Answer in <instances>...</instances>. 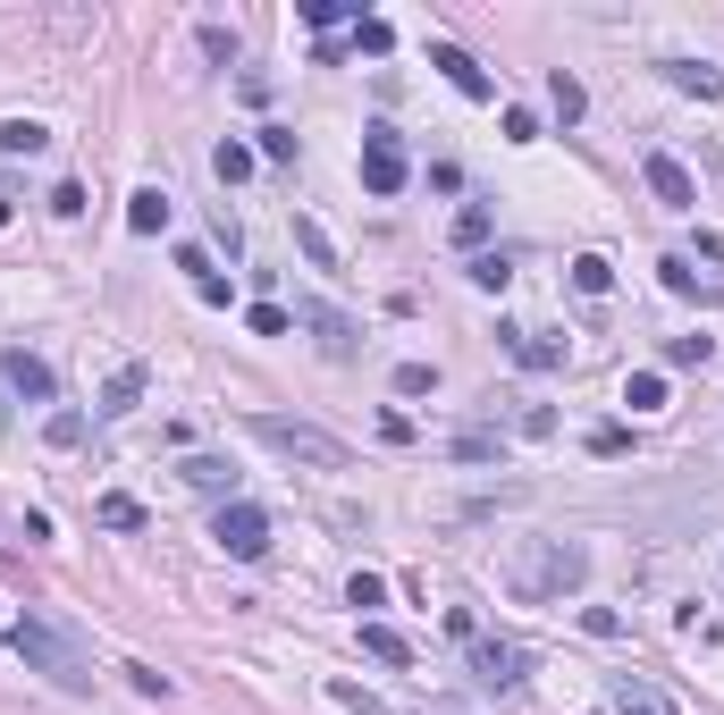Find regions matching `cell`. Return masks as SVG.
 Returning a JSON list of instances; mask_svg holds the SVG:
<instances>
[{
  "label": "cell",
  "mask_w": 724,
  "mask_h": 715,
  "mask_svg": "<svg viewBox=\"0 0 724 715\" xmlns=\"http://www.w3.org/2000/svg\"><path fill=\"white\" fill-rule=\"evenodd\" d=\"M9 648L26 657V674H51L59 690H94V657H85V640L59 615H18L9 623Z\"/></svg>",
  "instance_id": "6da1fadb"
},
{
  "label": "cell",
  "mask_w": 724,
  "mask_h": 715,
  "mask_svg": "<svg viewBox=\"0 0 724 715\" xmlns=\"http://www.w3.org/2000/svg\"><path fill=\"white\" fill-rule=\"evenodd\" d=\"M581 581H590V547H581V539H539V547H531V565L515 572V589H522L531 606L565 598V589H581Z\"/></svg>",
  "instance_id": "7a4b0ae2"
},
{
  "label": "cell",
  "mask_w": 724,
  "mask_h": 715,
  "mask_svg": "<svg viewBox=\"0 0 724 715\" xmlns=\"http://www.w3.org/2000/svg\"><path fill=\"white\" fill-rule=\"evenodd\" d=\"M253 438H262V447H278V454H295V463H312V471H345V438L312 430V421H286V413H253Z\"/></svg>",
  "instance_id": "3957f363"
},
{
  "label": "cell",
  "mask_w": 724,
  "mask_h": 715,
  "mask_svg": "<svg viewBox=\"0 0 724 715\" xmlns=\"http://www.w3.org/2000/svg\"><path fill=\"white\" fill-rule=\"evenodd\" d=\"M211 539L228 547L236 565H262V556H270V513L253 506V497H236V506H219V513H211Z\"/></svg>",
  "instance_id": "277c9868"
},
{
  "label": "cell",
  "mask_w": 724,
  "mask_h": 715,
  "mask_svg": "<svg viewBox=\"0 0 724 715\" xmlns=\"http://www.w3.org/2000/svg\"><path fill=\"white\" fill-rule=\"evenodd\" d=\"M404 177H413V160H404L397 127H362V194H404Z\"/></svg>",
  "instance_id": "5b68a950"
},
{
  "label": "cell",
  "mask_w": 724,
  "mask_h": 715,
  "mask_svg": "<svg viewBox=\"0 0 724 715\" xmlns=\"http://www.w3.org/2000/svg\"><path fill=\"white\" fill-rule=\"evenodd\" d=\"M472 682H480V690H522V682H531V648L480 631V640H472Z\"/></svg>",
  "instance_id": "8992f818"
},
{
  "label": "cell",
  "mask_w": 724,
  "mask_h": 715,
  "mask_svg": "<svg viewBox=\"0 0 724 715\" xmlns=\"http://www.w3.org/2000/svg\"><path fill=\"white\" fill-rule=\"evenodd\" d=\"M430 68H439V76H447V85H456L463 101H497V76L480 68V59L463 51V42H430Z\"/></svg>",
  "instance_id": "52a82bcc"
},
{
  "label": "cell",
  "mask_w": 724,
  "mask_h": 715,
  "mask_svg": "<svg viewBox=\"0 0 724 715\" xmlns=\"http://www.w3.org/2000/svg\"><path fill=\"white\" fill-rule=\"evenodd\" d=\"M497 345H506L522 371H565V354H573L565 337H548V329H515V321H497Z\"/></svg>",
  "instance_id": "ba28073f"
},
{
  "label": "cell",
  "mask_w": 724,
  "mask_h": 715,
  "mask_svg": "<svg viewBox=\"0 0 724 715\" xmlns=\"http://www.w3.org/2000/svg\"><path fill=\"white\" fill-rule=\"evenodd\" d=\"M640 177H648V194H657L666 210H699V186H691V169L674 160V151H648Z\"/></svg>",
  "instance_id": "9c48e42d"
},
{
  "label": "cell",
  "mask_w": 724,
  "mask_h": 715,
  "mask_svg": "<svg viewBox=\"0 0 724 715\" xmlns=\"http://www.w3.org/2000/svg\"><path fill=\"white\" fill-rule=\"evenodd\" d=\"M0 379H9V388H18L26 404H51V395H59L51 362H42V354H26V345H9V354H0Z\"/></svg>",
  "instance_id": "30bf717a"
},
{
  "label": "cell",
  "mask_w": 724,
  "mask_h": 715,
  "mask_svg": "<svg viewBox=\"0 0 724 715\" xmlns=\"http://www.w3.org/2000/svg\"><path fill=\"white\" fill-rule=\"evenodd\" d=\"M177 480H186V489H203V497H219V506H236V463H228V454H186V463H177Z\"/></svg>",
  "instance_id": "8fae6325"
},
{
  "label": "cell",
  "mask_w": 724,
  "mask_h": 715,
  "mask_svg": "<svg viewBox=\"0 0 724 715\" xmlns=\"http://www.w3.org/2000/svg\"><path fill=\"white\" fill-rule=\"evenodd\" d=\"M607 698H615V715H674V698L657 690L648 674H615V682H607Z\"/></svg>",
  "instance_id": "7c38bea8"
},
{
  "label": "cell",
  "mask_w": 724,
  "mask_h": 715,
  "mask_svg": "<svg viewBox=\"0 0 724 715\" xmlns=\"http://www.w3.org/2000/svg\"><path fill=\"white\" fill-rule=\"evenodd\" d=\"M295 329H312V337L329 345V354H354V321H345V312H329V303H295Z\"/></svg>",
  "instance_id": "4fadbf2b"
},
{
  "label": "cell",
  "mask_w": 724,
  "mask_h": 715,
  "mask_svg": "<svg viewBox=\"0 0 724 715\" xmlns=\"http://www.w3.org/2000/svg\"><path fill=\"white\" fill-rule=\"evenodd\" d=\"M144 388H153V379H144V362H118L110 388H101V421H127L135 404H144Z\"/></svg>",
  "instance_id": "5bb4252c"
},
{
  "label": "cell",
  "mask_w": 724,
  "mask_h": 715,
  "mask_svg": "<svg viewBox=\"0 0 724 715\" xmlns=\"http://www.w3.org/2000/svg\"><path fill=\"white\" fill-rule=\"evenodd\" d=\"M657 68H666V85H683V94L724 101V68H707V59H657Z\"/></svg>",
  "instance_id": "9a60e30c"
},
{
  "label": "cell",
  "mask_w": 724,
  "mask_h": 715,
  "mask_svg": "<svg viewBox=\"0 0 724 715\" xmlns=\"http://www.w3.org/2000/svg\"><path fill=\"white\" fill-rule=\"evenodd\" d=\"M253 169H262V151H253V144H236V135H228L219 151H211V177H219V186H245Z\"/></svg>",
  "instance_id": "2e32d148"
},
{
  "label": "cell",
  "mask_w": 724,
  "mask_h": 715,
  "mask_svg": "<svg viewBox=\"0 0 724 715\" xmlns=\"http://www.w3.org/2000/svg\"><path fill=\"white\" fill-rule=\"evenodd\" d=\"M362 657H380V665H413V640H404L397 623H362Z\"/></svg>",
  "instance_id": "e0dca14e"
},
{
  "label": "cell",
  "mask_w": 724,
  "mask_h": 715,
  "mask_svg": "<svg viewBox=\"0 0 724 715\" xmlns=\"http://www.w3.org/2000/svg\"><path fill=\"white\" fill-rule=\"evenodd\" d=\"M42 144H51V127H42V118H0V151H9V160H35Z\"/></svg>",
  "instance_id": "ac0fdd59"
},
{
  "label": "cell",
  "mask_w": 724,
  "mask_h": 715,
  "mask_svg": "<svg viewBox=\"0 0 724 715\" xmlns=\"http://www.w3.org/2000/svg\"><path fill=\"white\" fill-rule=\"evenodd\" d=\"M548 110L565 118V127H581V110H590V94H581V76H565V68H548Z\"/></svg>",
  "instance_id": "d6986e66"
},
{
  "label": "cell",
  "mask_w": 724,
  "mask_h": 715,
  "mask_svg": "<svg viewBox=\"0 0 724 715\" xmlns=\"http://www.w3.org/2000/svg\"><path fill=\"white\" fill-rule=\"evenodd\" d=\"M127 227H135V236H160V227H169V194H160V186H144V194L127 203Z\"/></svg>",
  "instance_id": "ffe728a7"
},
{
  "label": "cell",
  "mask_w": 724,
  "mask_h": 715,
  "mask_svg": "<svg viewBox=\"0 0 724 715\" xmlns=\"http://www.w3.org/2000/svg\"><path fill=\"white\" fill-rule=\"evenodd\" d=\"M463 278L489 286V295H506V286H515V262H506V253H472V262H463Z\"/></svg>",
  "instance_id": "44dd1931"
},
{
  "label": "cell",
  "mask_w": 724,
  "mask_h": 715,
  "mask_svg": "<svg viewBox=\"0 0 724 715\" xmlns=\"http://www.w3.org/2000/svg\"><path fill=\"white\" fill-rule=\"evenodd\" d=\"M354 51H362V59H388V51H397V26H388V18H362V9H354Z\"/></svg>",
  "instance_id": "7402d4cb"
},
{
  "label": "cell",
  "mask_w": 724,
  "mask_h": 715,
  "mask_svg": "<svg viewBox=\"0 0 724 715\" xmlns=\"http://www.w3.org/2000/svg\"><path fill=\"white\" fill-rule=\"evenodd\" d=\"M624 404H632V413H657V404H666V371H632L624 379Z\"/></svg>",
  "instance_id": "603a6c76"
},
{
  "label": "cell",
  "mask_w": 724,
  "mask_h": 715,
  "mask_svg": "<svg viewBox=\"0 0 724 715\" xmlns=\"http://www.w3.org/2000/svg\"><path fill=\"white\" fill-rule=\"evenodd\" d=\"M295 245H304L312 270H337V245H329V227H321V219H295Z\"/></svg>",
  "instance_id": "cb8c5ba5"
},
{
  "label": "cell",
  "mask_w": 724,
  "mask_h": 715,
  "mask_svg": "<svg viewBox=\"0 0 724 715\" xmlns=\"http://www.w3.org/2000/svg\"><path fill=\"white\" fill-rule=\"evenodd\" d=\"M456 245H463V253L489 245V203H463V210H456Z\"/></svg>",
  "instance_id": "d4e9b609"
},
{
  "label": "cell",
  "mask_w": 724,
  "mask_h": 715,
  "mask_svg": "<svg viewBox=\"0 0 724 715\" xmlns=\"http://www.w3.org/2000/svg\"><path fill=\"white\" fill-rule=\"evenodd\" d=\"M707 354H716L707 337H666V371H707Z\"/></svg>",
  "instance_id": "484cf974"
},
{
  "label": "cell",
  "mask_w": 724,
  "mask_h": 715,
  "mask_svg": "<svg viewBox=\"0 0 724 715\" xmlns=\"http://www.w3.org/2000/svg\"><path fill=\"white\" fill-rule=\"evenodd\" d=\"M245 329H253V337H286V329H295V312H286V303H253Z\"/></svg>",
  "instance_id": "4316f807"
},
{
  "label": "cell",
  "mask_w": 724,
  "mask_h": 715,
  "mask_svg": "<svg viewBox=\"0 0 724 715\" xmlns=\"http://www.w3.org/2000/svg\"><path fill=\"white\" fill-rule=\"evenodd\" d=\"M573 286H581V295H607V286H615V262H598V253H581V262H573Z\"/></svg>",
  "instance_id": "83f0119b"
},
{
  "label": "cell",
  "mask_w": 724,
  "mask_h": 715,
  "mask_svg": "<svg viewBox=\"0 0 724 715\" xmlns=\"http://www.w3.org/2000/svg\"><path fill=\"white\" fill-rule=\"evenodd\" d=\"M397 395H439V362H397Z\"/></svg>",
  "instance_id": "f1b7e54d"
},
{
  "label": "cell",
  "mask_w": 724,
  "mask_h": 715,
  "mask_svg": "<svg viewBox=\"0 0 724 715\" xmlns=\"http://www.w3.org/2000/svg\"><path fill=\"white\" fill-rule=\"evenodd\" d=\"M101 530H144V506H135V497H101Z\"/></svg>",
  "instance_id": "f546056e"
},
{
  "label": "cell",
  "mask_w": 724,
  "mask_h": 715,
  "mask_svg": "<svg viewBox=\"0 0 724 715\" xmlns=\"http://www.w3.org/2000/svg\"><path fill=\"white\" fill-rule=\"evenodd\" d=\"M118 674H127L135 698H169V674H160V665H118Z\"/></svg>",
  "instance_id": "4dcf8cb0"
},
{
  "label": "cell",
  "mask_w": 724,
  "mask_h": 715,
  "mask_svg": "<svg viewBox=\"0 0 724 715\" xmlns=\"http://www.w3.org/2000/svg\"><path fill=\"white\" fill-rule=\"evenodd\" d=\"M345 606H362V615L388 606V581H380V572H354V581H345Z\"/></svg>",
  "instance_id": "1f68e13d"
},
{
  "label": "cell",
  "mask_w": 724,
  "mask_h": 715,
  "mask_svg": "<svg viewBox=\"0 0 724 715\" xmlns=\"http://www.w3.org/2000/svg\"><path fill=\"white\" fill-rule=\"evenodd\" d=\"M42 438H51V447H85V413H51Z\"/></svg>",
  "instance_id": "d6a6232c"
},
{
  "label": "cell",
  "mask_w": 724,
  "mask_h": 715,
  "mask_svg": "<svg viewBox=\"0 0 724 715\" xmlns=\"http://www.w3.org/2000/svg\"><path fill=\"white\" fill-rule=\"evenodd\" d=\"M253 151H262V160H278V169H286V160H295V127H262V144H253Z\"/></svg>",
  "instance_id": "836d02e7"
},
{
  "label": "cell",
  "mask_w": 724,
  "mask_h": 715,
  "mask_svg": "<svg viewBox=\"0 0 724 715\" xmlns=\"http://www.w3.org/2000/svg\"><path fill=\"white\" fill-rule=\"evenodd\" d=\"M581 631H590V640H624V615H615V606H590V615H581Z\"/></svg>",
  "instance_id": "e575fe53"
},
{
  "label": "cell",
  "mask_w": 724,
  "mask_h": 715,
  "mask_svg": "<svg viewBox=\"0 0 724 715\" xmlns=\"http://www.w3.org/2000/svg\"><path fill=\"white\" fill-rule=\"evenodd\" d=\"M51 210H59V219H85V186H77V177H59V186H51Z\"/></svg>",
  "instance_id": "d590c367"
},
{
  "label": "cell",
  "mask_w": 724,
  "mask_h": 715,
  "mask_svg": "<svg viewBox=\"0 0 724 715\" xmlns=\"http://www.w3.org/2000/svg\"><path fill=\"white\" fill-rule=\"evenodd\" d=\"M329 698H337V707H354V715H380V698L362 690V682H329Z\"/></svg>",
  "instance_id": "8d00e7d4"
},
{
  "label": "cell",
  "mask_w": 724,
  "mask_h": 715,
  "mask_svg": "<svg viewBox=\"0 0 724 715\" xmlns=\"http://www.w3.org/2000/svg\"><path fill=\"white\" fill-rule=\"evenodd\" d=\"M506 144H539V110H522V101H515V110H506Z\"/></svg>",
  "instance_id": "74e56055"
},
{
  "label": "cell",
  "mask_w": 724,
  "mask_h": 715,
  "mask_svg": "<svg viewBox=\"0 0 724 715\" xmlns=\"http://www.w3.org/2000/svg\"><path fill=\"white\" fill-rule=\"evenodd\" d=\"M624 447H632L624 421H598V430H590V454H624Z\"/></svg>",
  "instance_id": "f35d334b"
},
{
  "label": "cell",
  "mask_w": 724,
  "mask_h": 715,
  "mask_svg": "<svg viewBox=\"0 0 724 715\" xmlns=\"http://www.w3.org/2000/svg\"><path fill=\"white\" fill-rule=\"evenodd\" d=\"M177 270H186L194 286H203V278H219V270H211V253H203V245H177Z\"/></svg>",
  "instance_id": "ab89813d"
},
{
  "label": "cell",
  "mask_w": 724,
  "mask_h": 715,
  "mask_svg": "<svg viewBox=\"0 0 724 715\" xmlns=\"http://www.w3.org/2000/svg\"><path fill=\"white\" fill-rule=\"evenodd\" d=\"M456 454H463V463H489L497 438H489V430H463V438H456Z\"/></svg>",
  "instance_id": "60d3db41"
},
{
  "label": "cell",
  "mask_w": 724,
  "mask_h": 715,
  "mask_svg": "<svg viewBox=\"0 0 724 715\" xmlns=\"http://www.w3.org/2000/svg\"><path fill=\"white\" fill-rule=\"evenodd\" d=\"M203 51L219 59V68H228V59H236V35H228V26H203Z\"/></svg>",
  "instance_id": "b9f144b4"
},
{
  "label": "cell",
  "mask_w": 724,
  "mask_h": 715,
  "mask_svg": "<svg viewBox=\"0 0 724 715\" xmlns=\"http://www.w3.org/2000/svg\"><path fill=\"white\" fill-rule=\"evenodd\" d=\"M337 18H345V0H304V26H321V35H329Z\"/></svg>",
  "instance_id": "7bdbcfd3"
},
{
  "label": "cell",
  "mask_w": 724,
  "mask_h": 715,
  "mask_svg": "<svg viewBox=\"0 0 724 715\" xmlns=\"http://www.w3.org/2000/svg\"><path fill=\"white\" fill-rule=\"evenodd\" d=\"M515 430H522V438H556V413H548V404H531V413H522Z\"/></svg>",
  "instance_id": "ee69618b"
},
{
  "label": "cell",
  "mask_w": 724,
  "mask_h": 715,
  "mask_svg": "<svg viewBox=\"0 0 724 715\" xmlns=\"http://www.w3.org/2000/svg\"><path fill=\"white\" fill-rule=\"evenodd\" d=\"M9 219H18V203H9V194H0V227H9Z\"/></svg>",
  "instance_id": "f6af8a7d"
}]
</instances>
